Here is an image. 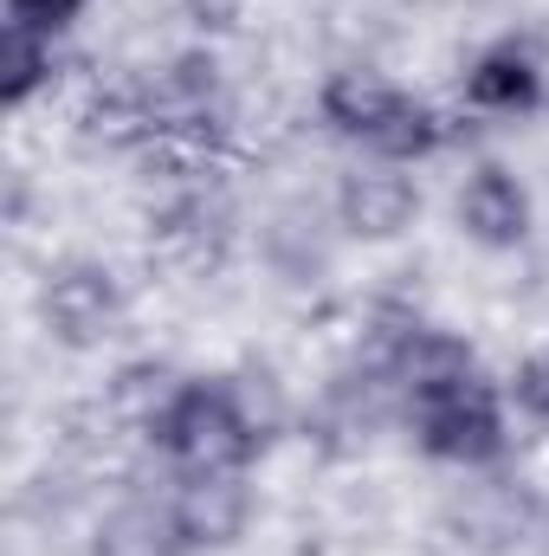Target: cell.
Wrapping results in <instances>:
<instances>
[{"instance_id": "6da1fadb", "label": "cell", "mask_w": 549, "mask_h": 556, "mask_svg": "<svg viewBox=\"0 0 549 556\" xmlns=\"http://www.w3.org/2000/svg\"><path fill=\"white\" fill-rule=\"evenodd\" d=\"M317 111H323V124H330L336 137L356 142V149L375 155V162L413 168V162H426V155L446 149V117H439L426 98H413L408 85H395V78H382V72H369V65L330 72L323 91H317Z\"/></svg>"}, {"instance_id": "7a4b0ae2", "label": "cell", "mask_w": 549, "mask_h": 556, "mask_svg": "<svg viewBox=\"0 0 549 556\" xmlns=\"http://www.w3.org/2000/svg\"><path fill=\"white\" fill-rule=\"evenodd\" d=\"M149 440L175 472H246L259 459V420L227 376H188L155 415Z\"/></svg>"}, {"instance_id": "3957f363", "label": "cell", "mask_w": 549, "mask_h": 556, "mask_svg": "<svg viewBox=\"0 0 549 556\" xmlns=\"http://www.w3.org/2000/svg\"><path fill=\"white\" fill-rule=\"evenodd\" d=\"M408 420H413V446L439 466H459V472H485L511 453V402L485 376H465L439 395L408 402Z\"/></svg>"}, {"instance_id": "277c9868", "label": "cell", "mask_w": 549, "mask_h": 556, "mask_svg": "<svg viewBox=\"0 0 549 556\" xmlns=\"http://www.w3.org/2000/svg\"><path fill=\"white\" fill-rule=\"evenodd\" d=\"M39 324L65 350H104L124 324V285L98 260H65L39 285Z\"/></svg>"}, {"instance_id": "5b68a950", "label": "cell", "mask_w": 549, "mask_h": 556, "mask_svg": "<svg viewBox=\"0 0 549 556\" xmlns=\"http://www.w3.org/2000/svg\"><path fill=\"white\" fill-rule=\"evenodd\" d=\"M452 220H459V233L478 253H518L531 240V227H537V201L518 181V168H505V162L485 155V162L465 168V181L452 194Z\"/></svg>"}, {"instance_id": "8992f818", "label": "cell", "mask_w": 549, "mask_h": 556, "mask_svg": "<svg viewBox=\"0 0 549 556\" xmlns=\"http://www.w3.org/2000/svg\"><path fill=\"white\" fill-rule=\"evenodd\" d=\"M336 220H343L349 240L388 247V240H401L413 220H420V181H413L401 162L362 155V162L336 181Z\"/></svg>"}, {"instance_id": "52a82bcc", "label": "cell", "mask_w": 549, "mask_h": 556, "mask_svg": "<svg viewBox=\"0 0 549 556\" xmlns=\"http://www.w3.org/2000/svg\"><path fill=\"white\" fill-rule=\"evenodd\" d=\"M544 91H549V59H544V46L524 39V33L491 39L465 65V78H459V98L478 117H531L544 104Z\"/></svg>"}, {"instance_id": "ba28073f", "label": "cell", "mask_w": 549, "mask_h": 556, "mask_svg": "<svg viewBox=\"0 0 549 556\" xmlns=\"http://www.w3.org/2000/svg\"><path fill=\"white\" fill-rule=\"evenodd\" d=\"M168 525L188 551H227L253 525V485L246 472H181L168 498Z\"/></svg>"}, {"instance_id": "9c48e42d", "label": "cell", "mask_w": 549, "mask_h": 556, "mask_svg": "<svg viewBox=\"0 0 549 556\" xmlns=\"http://www.w3.org/2000/svg\"><path fill=\"white\" fill-rule=\"evenodd\" d=\"M478 376V356L459 330H433V324H413L395 337L388 350V382L401 389V402H420V395H439L452 382Z\"/></svg>"}, {"instance_id": "30bf717a", "label": "cell", "mask_w": 549, "mask_h": 556, "mask_svg": "<svg viewBox=\"0 0 549 556\" xmlns=\"http://www.w3.org/2000/svg\"><path fill=\"white\" fill-rule=\"evenodd\" d=\"M52 78H59V39L0 20V104L7 111H26L33 98L52 91Z\"/></svg>"}, {"instance_id": "8fae6325", "label": "cell", "mask_w": 549, "mask_h": 556, "mask_svg": "<svg viewBox=\"0 0 549 556\" xmlns=\"http://www.w3.org/2000/svg\"><path fill=\"white\" fill-rule=\"evenodd\" d=\"M181 389V376L175 369H162V363H130V369H117V382H111V415L130 420V427H155V415L168 408V395Z\"/></svg>"}, {"instance_id": "7c38bea8", "label": "cell", "mask_w": 549, "mask_h": 556, "mask_svg": "<svg viewBox=\"0 0 549 556\" xmlns=\"http://www.w3.org/2000/svg\"><path fill=\"white\" fill-rule=\"evenodd\" d=\"M505 402H511V415L518 420L549 427V343L544 350H531V356L505 376Z\"/></svg>"}, {"instance_id": "4fadbf2b", "label": "cell", "mask_w": 549, "mask_h": 556, "mask_svg": "<svg viewBox=\"0 0 549 556\" xmlns=\"http://www.w3.org/2000/svg\"><path fill=\"white\" fill-rule=\"evenodd\" d=\"M85 13H91V0H7V26L46 33V39H65Z\"/></svg>"}, {"instance_id": "5bb4252c", "label": "cell", "mask_w": 549, "mask_h": 556, "mask_svg": "<svg viewBox=\"0 0 549 556\" xmlns=\"http://www.w3.org/2000/svg\"><path fill=\"white\" fill-rule=\"evenodd\" d=\"M181 13H188V26H194V33L220 39V33H240L246 0H181Z\"/></svg>"}]
</instances>
